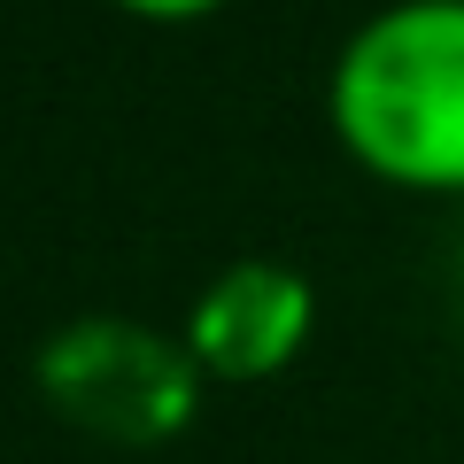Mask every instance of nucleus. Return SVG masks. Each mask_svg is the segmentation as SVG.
<instances>
[{"instance_id":"nucleus-1","label":"nucleus","mask_w":464,"mask_h":464,"mask_svg":"<svg viewBox=\"0 0 464 464\" xmlns=\"http://www.w3.org/2000/svg\"><path fill=\"white\" fill-rule=\"evenodd\" d=\"M333 140L402 194H464V0H387L333 54Z\"/></svg>"},{"instance_id":"nucleus-2","label":"nucleus","mask_w":464,"mask_h":464,"mask_svg":"<svg viewBox=\"0 0 464 464\" xmlns=\"http://www.w3.org/2000/svg\"><path fill=\"white\" fill-rule=\"evenodd\" d=\"M201 380L209 372L194 364L186 333L170 341V333L132 325V317H78L39 348V395L78 433H101L124 449L170 441L194 426Z\"/></svg>"},{"instance_id":"nucleus-3","label":"nucleus","mask_w":464,"mask_h":464,"mask_svg":"<svg viewBox=\"0 0 464 464\" xmlns=\"http://www.w3.org/2000/svg\"><path fill=\"white\" fill-rule=\"evenodd\" d=\"M317 333V286L310 271L279 256H240L225 264L186 310V348L217 387H256L279 380Z\"/></svg>"},{"instance_id":"nucleus-4","label":"nucleus","mask_w":464,"mask_h":464,"mask_svg":"<svg viewBox=\"0 0 464 464\" xmlns=\"http://www.w3.org/2000/svg\"><path fill=\"white\" fill-rule=\"evenodd\" d=\"M124 16H140V24H201V16H217L225 0H116Z\"/></svg>"}]
</instances>
